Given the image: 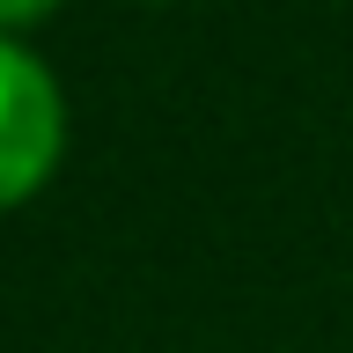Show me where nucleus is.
Listing matches in <instances>:
<instances>
[{
	"instance_id": "1",
	"label": "nucleus",
	"mask_w": 353,
	"mask_h": 353,
	"mask_svg": "<svg viewBox=\"0 0 353 353\" xmlns=\"http://www.w3.org/2000/svg\"><path fill=\"white\" fill-rule=\"evenodd\" d=\"M59 140H66L59 81H52L22 44L0 37V206H22V199L52 176Z\"/></svg>"
},
{
	"instance_id": "2",
	"label": "nucleus",
	"mask_w": 353,
	"mask_h": 353,
	"mask_svg": "<svg viewBox=\"0 0 353 353\" xmlns=\"http://www.w3.org/2000/svg\"><path fill=\"white\" fill-rule=\"evenodd\" d=\"M59 8V0H0V30H30V22H44Z\"/></svg>"
}]
</instances>
